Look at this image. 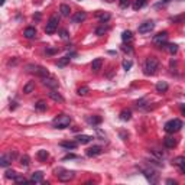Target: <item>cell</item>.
Here are the masks:
<instances>
[{
  "instance_id": "cell-4",
  "label": "cell",
  "mask_w": 185,
  "mask_h": 185,
  "mask_svg": "<svg viewBox=\"0 0 185 185\" xmlns=\"http://www.w3.org/2000/svg\"><path fill=\"white\" fill-rule=\"evenodd\" d=\"M182 121L179 119H172L165 125V132L166 133H177L178 130H181Z\"/></svg>"
},
{
  "instance_id": "cell-11",
  "label": "cell",
  "mask_w": 185,
  "mask_h": 185,
  "mask_svg": "<svg viewBox=\"0 0 185 185\" xmlns=\"http://www.w3.org/2000/svg\"><path fill=\"white\" fill-rule=\"evenodd\" d=\"M44 85H46V87H49V88H57L58 87V81L55 78H52V77H44Z\"/></svg>"
},
{
  "instance_id": "cell-39",
  "label": "cell",
  "mask_w": 185,
  "mask_h": 185,
  "mask_svg": "<svg viewBox=\"0 0 185 185\" xmlns=\"http://www.w3.org/2000/svg\"><path fill=\"white\" fill-rule=\"evenodd\" d=\"M88 91H90V90H88V87H85V85H84V87H80L78 88V94L80 95H85Z\"/></svg>"
},
{
  "instance_id": "cell-49",
  "label": "cell",
  "mask_w": 185,
  "mask_h": 185,
  "mask_svg": "<svg viewBox=\"0 0 185 185\" xmlns=\"http://www.w3.org/2000/svg\"><path fill=\"white\" fill-rule=\"evenodd\" d=\"M181 171H182V172H184V174H185V166H184V168H181Z\"/></svg>"
},
{
  "instance_id": "cell-10",
  "label": "cell",
  "mask_w": 185,
  "mask_h": 185,
  "mask_svg": "<svg viewBox=\"0 0 185 185\" xmlns=\"http://www.w3.org/2000/svg\"><path fill=\"white\" fill-rule=\"evenodd\" d=\"M85 18H87V13L85 12H83V10H80V12H77L75 15L72 16V23H81V22H84L85 20Z\"/></svg>"
},
{
  "instance_id": "cell-31",
  "label": "cell",
  "mask_w": 185,
  "mask_h": 185,
  "mask_svg": "<svg viewBox=\"0 0 185 185\" xmlns=\"http://www.w3.org/2000/svg\"><path fill=\"white\" fill-rule=\"evenodd\" d=\"M49 156V153L46 151H44V149H41V151H38V159L39 161H46Z\"/></svg>"
},
{
  "instance_id": "cell-26",
  "label": "cell",
  "mask_w": 185,
  "mask_h": 185,
  "mask_svg": "<svg viewBox=\"0 0 185 185\" xmlns=\"http://www.w3.org/2000/svg\"><path fill=\"white\" fill-rule=\"evenodd\" d=\"M97 18H100V20H101L103 23L107 22V20H110V13H104V12H97Z\"/></svg>"
},
{
  "instance_id": "cell-6",
  "label": "cell",
  "mask_w": 185,
  "mask_h": 185,
  "mask_svg": "<svg viewBox=\"0 0 185 185\" xmlns=\"http://www.w3.org/2000/svg\"><path fill=\"white\" fill-rule=\"evenodd\" d=\"M58 23H59V18H58L57 15L51 16V18H49V20H48V23H46L45 32H46L48 35L54 33V32H55V30L58 29Z\"/></svg>"
},
{
  "instance_id": "cell-20",
  "label": "cell",
  "mask_w": 185,
  "mask_h": 185,
  "mask_svg": "<svg viewBox=\"0 0 185 185\" xmlns=\"http://www.w3.org/2000/svg\"><path fill=\"white\" fill-rule=\"evenodd\" d=\"M156 91H158V93H165V91H168V83H166V81H159V83L156 84Z\"/></svg>"
},
{
  "instance_id": "cell-40",
  "label": "cell",
  "mask_w": 185,
  "mask_h": 185,
  "mask_svg": "<svg viewBox=\"0 0 185 185\" xmlns=\"http://www.w3.org/2000/svg\"><path fill=\"white\" fill-rule=\"evenodd\" d=\"M129 4H130V0H120V8L126 9Z\"/></svg>"
},
{
  "instance_id": "cell-14",
  "label": "cell",
  "mask_w": 185,
  "mask_h": 185,
  "mask_svg": "<svg viewBox=\"0 0 185 185\" xmlns=\"http://www.w3.org/2000/svg\"><path fill=\"white\" fill-rule=\"evenodd\" d=\"M101 65H103V59L101 58H95L93 62H91V69L94 72H98L101 69Z\"/></svg>"
},
{
  "instance_id": "cell-29",
  "label": "cell",
  "mask_w": 185,
  "mask_h": 185,
  "mask_svg": "<svg viewBox=\"0 0 185 185\" xmlns=\"http://www.w3.org/2000/svg\"><path fill=\"white\" fill-rule=\"evenodd\" d=\"M146 3H147V0H136L135 4H133V8H135V10H139V9H142Z\"/></svg>"
},
{
  "instance_id": "cell-32",
  "label": "cell",
  "mask_w": 185,
  "mask_h": 185,
  "mask_svg": "<svg viewBox=\"0 0 185 185\" xmlns=\"http://www.w3.org/2000/svg\"><path fill=\"white\" fill-rule=\"evenodd\" d=\"M18 172H16V171H13V169H8L6 171V175H4V177L8 178V179H15L16 177H18Z\"/></svg>"
},
{
  "instance_id": "cell-1",
  "label": "cell",
  "mask_w": 185,
  "mask_h": 185,
  "mask_svg": "<svg viewBox=\"0 0 185 185\" xmlns=\"http://www.w3.org/2000/svg\"><path fill=\"white\" fill-rule=\"evenodd\" d=\"M159 68V59L156 57H149L145 62V74L146 75H153Z\"/></svg>"
},
{
  "instance_id": "cell-42",
  "label": "cell",
  "mask_w": 185,
  "mask_h": 185,
  "mask_svg": "<svg viewBox=\"0 0 185 185\" xmlns=\"http://www.w3.org/2000/svg\"><path fill=\"white\" fill-rule=\"evenodd\" d=\"M61 38H62V39H67V38H68V32L62 29V30H61Z\"/></svg>"
},
{
  "instance_id": "cell-13",
  "label": "cell",
  "mask_w": 185,
  "mask_h": 185,
  "mask_svg": "<svg viewBox=\"0 0 185 185\" xmlns=\"http://www.w3.org/2000/svg\"><path fill=\"white\" fill-rule=\"evenodd\" d=\"M103 152V149H101V146H93V147H90V149H87V156H97V155H100Z\"/></svg>"
},
{
  "instance_id": "cell-7",
  "label": "cell",
  "mask_w": 185,
  "mask_h": 185,
  "mask_svg": "<svg viewBox=\"0 0 185 185\" xmlns=\"http://www.w3.org/2000/svg\"><path fill=\"white\" fill-rule=\"evenodd\" d=\"M142 172H143L145 178H146V179L151 182V184H158L159 174H156L153 169H151V168H142Z\"/></svg>"
},
{
  "instance_id": "cell-38",
  "label": "cell",
  "mask_w": 185,
  "mask_h": 185,
  "mask_svg": "<svg viewBox=\"0 0 185 185\" xmlns=\"http://www.w3.org/2000/svg\"><path fill=\"white\" fill-rule=\"evenodd\" d=\"M132 65H133V62L130 59H125V61H123V68H125L126 71H129V69L132 68Z\"/></svg>"
},
{
  "instance_id": "cell-16",
  "label": "cell",
  "mask_w": 185,
  "mask_h": 185,
  "mask_svg": "<svg viewBox=\"0 0 185 185\" xmlns=\"http://www.w3.org/2000/svg\"><path fill=\"white\" fill-rule=\"evenodd\" d=\"M163 146L165 147H168V149H172V147H175L177 146V140L174 139V137H165L163 139Z\"/></svg>"
},
{
  "instance_id": "cell-3",
  "label": "cell",
  "mask_w": 185,
  "mask_h": 185,
  "mask_svg": "<svg viewBox=\"0 0 185 185\" xmlns=\"http://www.w3.org/2000/svg\"><path fill=\"white\" fill-rule=\"evenodd\" d=\"M55 174H57L58 179H59L61 182H68V181H71L72 178L75 177V172H74V171L62 169V168H58V169H55Z\"/></svg>"
},
{
  "instance_id": "cell-36",
  "label": "cell",
  "mask_w": 185,
  "mask_h": 185,
  "mask_svg": "<svg viewBox=\"0 0 185 185\" xmlns=\"http://www.w3.org/2000/svg\"><path fill=\"white\" fill-rule=\"evenodd\" d=\"M29 161H30L29 156H28V155H23L22 158H20V165H22V166H29Z\"/></svg>"
},
{
  "instance_id": "cell-33",
  "label": "cell",
  "mask_w": 185,
  "mask_h": 185,
  "mask_svg": "<svg viewBox=\"0 0 185 185\" xmlns=\"http://www.w3.org/2000/svg\"><path fill=\"white\" fill-rule=\"evenodd\" d=\"M35 109L38 110V111H45L46 110V103L41 100V101H38L36 104H35Z\"/></svg>"
},
{
  "instance_id": "cell-8",
  "label": "cell",
  "mask_w": 185,
  "mask_h": 185,
  "mask_svg": "<svg viewBox=\"0 0 185 185\" xmlns=\"http://www.w3.org/2000/svg\"><path fill=\"white\" fill-rule=\"evenodd\" d=\"M155 29V23H153V20H146V22L140 23L139 28H137V30H139V33H151L152 30Z\"/></svg>"
},
{
  "instance_id": "cell-12",
  "label": "cell",
  "mask_w": 185,
  "mask_h": 185,
  "mask_svg": "<svg viewBox=\"0 0 185 185\" xmlns=\"http://www.w3.org/2000/svg\"><path fill=\"white\" fill-rule=\"evenodd\" d=\"M48 95H49V98H52L54 101H58V103H64V97L58 93V91H55V90H51L48 93Z\"/></svg>"
},
{
  "instance_id": "cell-47",
  "label": "cell",
  "mask_w": 185,
  "mask_h": 185,
  "mask_svg": "<svg viewBox=\"0 0 185 185\" xmlns=\"http://www.w3.org/2000/svg\"><path fill=\"white\" fill-rule=\"evenodd\" d=\"M166 184H177V182H175L174 179H168V181H166Z\"/></svg>"
},
{
  "instance_id": "cell-34",
  "label": "cell",
  "mask_w": 185,
  "mask_h": 185,
  "mask_svg": "<svg viewBox=\"0 0 185 185\" xmlns=\"http://www.w3.org/2000/svg\"><path fill=\"white\" fill-rule=\"evenodd\" d=\"M87 120H88V123H91V125H93V126H95V125H98V123L101 121V117L93 116V117H88Z\"/></svg>"
},
{
  "instance_id": "cell-45",
  "label": "cell",
  "mask_w": 185,
  "mask_h": 185,
  "mask_svg": "<svg viewBox=\"0 0 185 185\" xmlns=\"http://www.w3.org/2000/svg\"><path fill=\"white\" fill-rule=\"evenodd\" d=\"M57 51H58V49H51V48H49V49H46V54H55Z\"/></svg>"
},
{
  "instance_id": "cell-25",
  "label": "cell",
  "mask_w": 185,
  "mask_h": 185,
  "mask_svg": "<svg viewBox=\"0 0 185 185\" xmlns=\"http://www.w3.org/2000/svg\"><path fill=\"white\" fill-rule=\"evenodd\" d=\"M121 39H123V42H132L133 33L130 32V30H125V32L121 33Z\"/></svg>"
},
{
  "instance_id": "cell-2",
  "label": "cell",
  "mask_w": 185,
  "mask_h": 185,
  "mask_svg": "<svg viewBox=\"0 0 185 185\" xmlns=\"http://www.w3.org/2000/svg\"><path fill=\"white\" fill-rule=\"evenodd\" d=\"M71 123V117L67 114H59L58 117H55L52 121V126L55 129H67Z\"/></svg>"
},
{
  "instance_id": "cell-43",
  "label": "cell",
  "mask_w": 185,
  "mask_h": 185,
  "mask_svg": "<svg viewBox=\"0 0 185 185\" xmlns=\"http://www.w3.org/2000/svg\"><path fill=\"white\" fill-rule=\"evenodd\" d=\"M77 156L75 155H72V153H69V155H65L64 158H62V161H67V159H75Z\"/></svg>"
},
{
  "instance_id": "cell-15",
  "label": "cell",
  "mask_w": 185,
  "mask_h": 185,
  "mask_svg": "<svg viewBox=\"0 0 185 185\" xmlns=\"http://www.w3.org/2000/svg\"><path fill=\"white\" fill-rule=\"evenodd\" d=\"M42 179H44V172H42V171H36V172L32 174L29 181L30 182H42Z\"/></svg>"
},
{
  "instance_id": "cell-48",
  "label": "cell",
  "mask_w": 185,
  "mask_h": 185,
  "mask_svg": "<svg viewBox=\"0 0 185 185\" xmlns=\"http://www.w3.org/2000/svg\"><path fill=\"white\" fill-rule=\"evenodd\" d=\"M181 111H182V114L185 116V106H181Z\"/></svg>"
},
{
  "instance_id": "cell-30",
  "label": "cell",
  "mask_w": 185,
  "mask_h": 185,
  "mask_svg": "<svg viewBox=\"0 0 185 185\" xmlns=\"http://www.w3.org/2000/svg\"><path fill=\"white\" fill-rule=\"evenodd\" d=\"M171 22H172V23H182V22H185V15L174 16V18H171Z\"/></svg>"
},
{
  "instance_id": "cell-9",
  "label": "cell",
  "mask_w": 185,
  "mask_h": 185,
  "mask_svg": "<svg viewBox=\"0 0 185 185\" xmlns=\"http://www.w3.org/2000/svg\"><path fill=\"white\" fill-rule=\"evenodd\" d=\"M28 67H30L32 69H29V71L35 72L36 75L39 77H48L49 75V72L46 68H44V67H41V65H28Z\"/></svg>"
},
{
  "instance_id": "cell-22",
  "label": "cell",
  "mask_w": 185,
  "mask_h": 185,
  "mask_svg": "<svg viewBox=\"0 0 185 185\" xmlns=\"http://www.w3.org/2000/svg\"><path fill=\"white\" fill-rule=\"evenodd\" d=\"M165 48H166V51H168L171 55H175V54L178 52V45H177V44H166Z\"/></svg>"
},
{
  "instance_id": "cell-5",
  "label": "cell",
  "mask_w": 185,
  "mask_h": 185,
  "mask_svg": "<svg viewBox=\"0 0 185 185\" xmlns=\"http://www.w3.org/2000/svg\"><path fill=\"white\" fill-rule=\"evenodd\" d=\"M152 42H153V45L158 46V48H162V46H165L166 44H168V32H159V33H156L155 36H153V39H152Z\"/></svg>"
},
{
  "instance_id": "cell-17",
  "label": "cell",
  "mask_w": 185,
  "mask_h": 185,
  "mask_svg": "<svg viewBox=\"0 0 185 185\" xmlns=\"http://www.w3.org/2000/svg\"><path fill=\"white\" fill-rule=\"evenodd\" d=\"M23 35H25L26 39H33L35 36H36V29H35V28H26L25 32H23Z\"/></svg>"
},
{
  "instance_id": "cell-46",
  "label": "cell",
  "mask_w": 185,
  "mask_h": 185,
  "mask_svg": "<svg viewBox=\"0 0 185 185\" xmlns=\"http://www.w3.org/2000/svg\"><path fill=\"white\" fill-rule=\"evenodd\" d=\"M169 2H172V0H162L161 3H158V6H162V4H166V3H169Z\"/></svg>"
},
{
  "instance_id": "cell-28",
  "label": "cell",
  "mask_w": 185,
  "mask_h": 185,
  "mask_svg": "<svg viewBox=\"0 0 185 185\" xmlns=\"http://www.w3.org/2000/svg\"><path fill=\"white\" fill-rule=\"evenodd\" d=\"M130 117H132V111H130V110H123V111H121L120 113V119L121 120H130Z\"/></svg>"
},
{
  "instance_id": "cell-27",
  "label": "cell",
  "mask_w": 185,
  "mask_h": 185,
  "mask_svg": "<svg viewBox=\"0 0 185 185\" xmlns=\"http://www.w3.org/2000/svg\"><path fill=\"white\" fill-rule=\"evenodd\" d=\"M61 146L65 147V149H75L77 147V142H61Z\"/></svg>"
},
{
  "instance_id": "cell-35",
  "label": "cell",
  "mask_w": 185,
  "mask_h": 185,
  "mask_svg": "<svg viewBox=\"0 0 185 185\" xmlns=\"http://www.w3.org/2000/svg\"><path fill=\"white\" fill-rule=\"evenodd\" d=\"M69 59H71L69 57H64V58H61V59L58 61V67H65V65H67V64L69 62Z\"/></svg>"
},
{
  "instance_id": "cell-21",
  "label": "cell",
  "mask_w": 185,
  "mask_h": 185,
  "mask_svg": "<svg viewBox=\"0 0 185 185\" xmlns=\"http://www.w3.org/2000/svg\"><path fill=\"white\" fill-rule=\"evenodd\" d=\"M59 12H61V16L67 18V16H69V13H71V9H69L68 4H61V6H59Z\"/></svg>"
},
{
  "instance_id": "cell-37",
  "label": "cell",
  "mask_w": 185,
  "mask_h": 185,
  "mask_svg": "<svg viewBox=\"0 0 185 185\" xmlns=\"http://www.w3.org/2000/svg\"><path fill=\"white\" fill-rule=\"evenodd\" d=\"M13 181H15L16 184H26V182H29L26 178H25V177H20V175H18V177H16Z\"/></svg>"
},
{
  "instance_id": "cell-44",
  "label": "cell",
  "mask_w": 185,
  "mask_h": 185,
  "mask_svg": "<svg viewBox=\"0 0 185 185\" xmlns=\"http://www.w3.org/2000/svg\"><path fill=\"white\" fill-rule=\"evenodd\" d=\"M121 49H123V51H125V52H129V54H132L133 52V49L132 48H130V46H123V48H121Z\"/></svg>"
},
{
  "instance_id": "cell-18",
  "label": "cell",
  "mask_w": 185,
  "mask_h": 185,
  "mask_svg": "<svg viewBox=\"0 0 185 185\" xmlns=\"http://www.w3.org/2000/svg\"><path fill=\"white\" fill-rule=\"evenodd\" d=\"M91 140H93V137L88 136V135H80V136H77V142L81 145H87V143H90Z\"/></svg>"
},
{
  "instance_id": "cell-41",
  "label": "cell",
  "mask_w": 185,
  "mask_h": 185,
  "mask_svg": "<svg viewBox=\"0 0 185 185\" xmlns=\"http://www.w3.org/2000/svg\"><path fill=\"white\" fill-rule=\"evenodd\" d=\"M106 30H107V29H106V28H104V26H101V28H98V29H97V30H95V33H97V35H98V36H101V35H103V33H104V32H106Z\"/></svg>"
},
{
  "instance_id": "cell-23",
  "label": "cell",
  "mask_w": 185,
  "mask_h": 185,
  "mask_svg": "<svg viewBox=\"0 0 185 185\" xmlns=\"http://www.w3.org/2000/svg\"><path fill=\"white\" fill-rule=\"evenodd\" d=\"M33 90H35V83L33 81H29V83L23 87V93H25V94H30Z\"/></svg>"
},
{
  "instance_id": "cell-19",
  "label": "cell",
  "mask_w": 185,
  "mask_h": 185,
  "mask_svg": "<svg viewBox=\"0 0 185 185\" xmlns=\"http://www.w3.org/2000/svg\"><path fill=\"white\" fill-rule=\"evenodd\" d=\"M13 161V158H12L10 155H3L2 158H0V166H3V168H6V166L10 165V162Z\"/></svg>"
},
{
  "instance_id": "cell-24",
  "label": "cell",
  "mask_w": 185,
  "mask_h": 185,
  "mask_svg": "<svg viewBox=\"0 0 185 185\" xmlns=\"http://www.w3.org/2000/svg\"><path fill=\"white\" fill-rule=\"evenodd\" d=\"M172 163L179 166V168H184L185 166V156H178V158H175L174 161H172Z\"/></svg>"
}]
</instances>
